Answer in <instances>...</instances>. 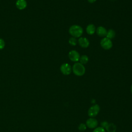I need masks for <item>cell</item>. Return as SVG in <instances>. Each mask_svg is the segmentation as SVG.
<instances>
[{
    "mask_svg": "<svg viewBox=\"0 0 132 132\" xmlns=\"http://www.w3.org/2000/svg\"><path fill=\"white\" fill-rule=\"evenodd\" d=\"M69 32L72 37L76 38H79L83 34V29L79 25H73L69 28Z\"/></svg>",
    "mask_w": 132,
    "mask_h": 132,
    "instance_id": "obj_1",
    "label": "cell"
},
{
    "mask_svg": "<svg viewBox=\"0 0 132 132\" xmlns=\"http://www.w3.org/2000/svg\"><path fill=\"white\" fill-rule=\"evenodd\" d=\"M72 71L75 75L81 76L85 74L86 69L82 64L80 62H76L72 67Z\"/></svg>",
    "mask_w": 132,
    "mask_h": 132,
    "instance_id": "obj_2",
    "label": "cell"
},
{
    "mask_svg": "<svg viewBox=\"0 0 132 132\" xmlns=\"http://www.w3.org/2000/svg\"><path fill=\"white\" fill-rule=\"evenodd\" d=\"M100 44L101 47L106 50H108L111 48L113 45L112 41L106 37H104L101 40Z\"/></svg>",
    "mask_w": 132,
    "mask_h": 132,
    "instance_id": "obj_3",
    "label": "cell"
},
{
    "mask_svg": "<svg viewBox=\"0 0 132 132\" xmlns=\"http://www.w3.org/2000/svg\"><path fill=\"white\" fill-rule=\"evenodd\" d=\"M100 108L98 105L97 104L94 105L92 106L91 107H90V108L89 109L88 111V116L90 118H94L98 114L100 111Z\"/></svg>",
    "mask_w": 132,
    "mask_h": 132,
    "instance_id": "obj_4",
    "label": "cell"
},
{
    "mask_svg": "<svg viewBox=\"0 0 132 132\" xmlns=\"http://www.w3.org/2000/svg\"><path fill=\"white\" fill-rule=\"evenodd\" d=\"M60 70L63 74L65 75H68L71 73L72 68L69 63H64L61 65Z\"/></svg>",
    "mask_w": 132,
    "mask_h": 132,
    "instance_id": "obj_5",
    "label": "cell"
},
{
    "mask_svg": "<svg viewBox=\"0 0 132 132\" xmlns=\"http://www.w3.org/2000/svg\"><path fill=\"white\" fill-rule=\"evenodd\" d=\"M68 57L72 61L76 62L79 61L80 56L77 51L75 50H72L69 52Z\"/></svg>",
    "mask_w": 132,
    "mask_h": 132,
    "instance_id": "obj_6",
    "label": "cell"
},
{
    "mask_svg": "<svg viewBox=\"0 0 132 132\" xmlns=\"http://www.w3.org/2000/svg\"><path fill=\"white\" fill-rule=\"evenodd\" d=\"M97 124H98V122L97 120L94 118H90L88 119L86 121V125L87 127L91 129L96 128L97 126Z\"/></svg>",
    "mask_w": 132,
    "mask_h": 132,
    "instance_id": "obj_7",
    "label": "cell"
},
{
    "mask_svg": "<svg viewBox=\"0 0 132 132\" xmlns=\"http://www.w3.org/2000/svg\"><path fill=\"white\" fill-rule=\"evenodd\" d=\"M79 45L82 48H87L89 45V41L86 37H79L78 40Z\"/></svg>",
    "mask_w": 132,
    "mask_h": 132,
    "instance_id": "obj_8",
    "label": "cell"
},
{
    "mask_svg": "<svg viewBox=\"0 0 132 132\" xmlns=\"http://www.w3.org/2000/svg\"><path fill=\"white\" fill-rule=\"evenodd\" d=\"M96 32L98 36L102 37H106L107 30L103 26H100L96 29Z\"/></svg>",
    "mask_w": 132,
    "mask_h": 132,
    "instance_id": "obj_9",
    "label": "cell"
},
{
    "mask_svg": "<svg viewBox=\"0 0 132 132\" xmlns=\"http://www.w3.org/2000/svg\"><path fill=\"white\" fill-rule=\"evenodd\" d=\"M15 5L18 9L23 10L27 6V2L26 0H17Z\"/></svg>",
    "mask_w": 132,
    "mask_h": 132,
    "instance_id": "obj_10",
    "label": "cell"
},
{
    "mask_svg": "<svg viewBox=\"0 0 132 132\" xmlns=\"http://www.w3.org/2000/svg\"><path fill=\"white\" fill-rule=\"evenodd\" d=\"M96 27L93 24H90L86 27V32L88 35H92L96 31Z\"/></svg>",
    "mask_w": 132,
    "mask_h": 132,
    "instance_id": "obj_11",
    "label": "cell"
},
{
    "mask_svg": "<svg viewBox=\"0 0 132 132\" xmlns=\"http://www.w3.org/2000/svg\"><path fill=\"white\" fill-rule=\"evenodd\" d=\"M108 132H115L116 130V126L113 123L108 124L105 127Z\"/></svg>",
    "mask_w": 132,
    "mask_h": 132,
    "instance_id": "obj_12",
    "label": "cell"
},
{
    "mask_svg": "<svg viewBox=\"0 0 132 132\" xmlns=\"http://www.w3.org/2000/svg\"><path fill=\"white\" fill-rule=\"evenodd\" d=\"M116 36V32L113 29H109L107 32V35L106 37L109 39H112L114 38Z\"/></svg>",
    "mask_w": 132,
    "mask_h": 132,
    "instance_id": "obj_13",
    "label": "cell"
},
{
    "mask_svg": "<svg viewBox=\"0 0 132 132\" xmlns=\"http://www.w3.org/2000/svg\"><path fill=\"white\" fill-rule=\"evenodd\" d=\"M79 61L80 63L84 65L85 64H87L88 62L89 58L86 55H82L80 57Z\"/></svg>",
    "mask_w": 132,
    "mask_h": 132,
    "instance_id": "obj_14",
    "label": "cell"
},
{
    "mask_svg": "<svg viewBox=\"0 0 132 132\" xmlns=\"http://www.w3.org/2000/svg\"><path fill=\"white\" fill-rule=\"evenodd\" d=\"M77 41L76 38L73 37H71L69 40V43L72 46H75L77 44Z\"/></svg>",
    "mask_w": 132,
    "mask_h": 132,
    "instance_id": "obj_15",
    "label": "cell"
},
{
    "mask_svg": "<svg viewBox=\"0 0 132 132\" xmlns=\"http://www.w3.org/2000/svg\"><path fill=\"white\" fill-rule=\"evenodd\" d=\"M86 128H87V126L84 123L80 124L79 126H78V129L80 131H84L86 129Z\"/></svg>",
    "mask_w": 132,
    "mask_h": 132,
    "instance_id": "obj_16",
    "label": "cell"
},
{
    "mask_svg": "<svg viewBox=\"0 0 132 132\" xmlns=\"http://www.w3.org/2000/svg\"><path fill=\"white\" fill-rule=\"evenodd\" d=\"M93 132H105V130L104 128L102 127H98L95 128Z\"/></svg>",
    "mask_w": 132,
    "mask_h": 132,
    "instance_id": "obj_17",
    "label": "cell"
},
{
    "mask_svg": "<svg viewBox=\"0 0 132 132\" xmlns=\"http://www.w3.org/2000/svg\"><path fill=\"white\" fill-rule=\"evenodd\" d=\"M5 43L4 40L3 39L0 38V50L3 49L5 47Z\"/></svg>",
    "mask_w": 132,
    "mask_h": 132,
    "instance_id": "obj_18",
    "label": "cell"
},
{
    "mask_svg": "<svg viewBox=\"0 0 132 132\" xmlns=\"http://www.w3.org/2000/svg\"><path fill=\"white\" fill-rule=\"evenodd\" d=\"M102 127H106V126L107 125V124H108V123L106 122H102Z\"/></svg>",
    "mask_w": 132,
    "mask_h": 132,
    "instance_id": "obj_19",
    "label": "cell"
},
{
    "mask_svg": "<svg viewBox=\"0 0 132 132\" xmlns=\"http://www.w3.org/2000/svg\"><path fill=\"white\" fill-rule=\"evenodd\" d=\"M88 1V2H89V3H94L96 0H87Z\"/></svg>",
    "mask_w": 132,
    "mask_h": 132,
    "instance_id": "obj_20",
    "label": "cell"
},
{
    "mask_svg": "<svg viewBox=\"0 0 132 132\" xmlns=\"http://www.w3.org/2000/svg\"><path fill=\"white\" fill-rule=\"evenodd\" d=\"M131 93H132V85H131Z\"/></svg>",
    "mask_w": 132,
    "mask_h": 132,
    "instance_id": "obj_21",
    "label": "cell"
}]
</instances>
